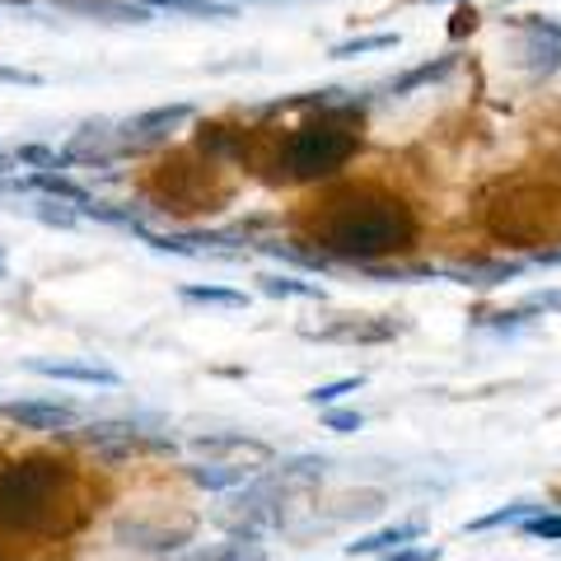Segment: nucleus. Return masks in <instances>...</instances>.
Wrapping results in <instances>:
<instances>
[{
	"instance_id": "1",
	"label": "nucleus",
	"mask_w": 561,
	"mask_h": 561,
	"mask_svg": "<svg viewBox=\"0 0 561 561\" xmlns=\"http://www.w3.org/2000/svg\"><path fill=\"white\" fill-rule=\"evenodd\" d=\"M300 225L313 249L342 262L402 257L416 249V234H421L416 210L379 183H351L328 192L323 202H313L305 210Z\"/></svg>"
},
{
	"instance_id": "2",
	"label": "nucleus",
	"mask_w": 561,
	"mask_h": 561,
	"mask_svg": "<svg viewBox=\"0 0 561 561\" xmlns=\"http://www.w3.org/2000/svg\"><path fill=\"white\" fill-rule=\"evenodd\" d=\"M80 519V478L66 459L28 454L0 463V529L24 538H51L76 529Z\"/></svg>"
},
{
	"instance_id": "3",
	"label": "nucleus",
	"mask_w": 561,
	"mask_h": 561,
	"mask_svg": "<svg viewBox=\"0 0 561 561\" xmlns=\"http://www.w3.org/2000/svg\"><path fill=\"white\" fill-rule=\"evenodd\" d=\"M356 150H360V117H356V103L346 99V103H332V108H319L300 127L280 136L272 150V173L295 187L328 183L356 160Z\"/></svg>"
},
{
	"instance_id": "4",
	"label": "nucleus",
	"mask_w": 561,
	"mask_h": 561,
	"mask_svg": "<svg viewBox=\"0 0 561 561\" xmlns=\"http://www.w3.org/2000/svg\"><path fill=\"white\" fill-rule=\"evenodd\" d=\"M192 122V103H160V108H146L127 117L117 127V146L122 150H150V146H164L173 131H183Z\"/></svg>"
},
{
	"instance_id": "5",
	"label": "nucleus",
	"mask_w": 561,
	"mask_h": 561,
	"mask_svg": "<svg viewBox=\"0 0 561 561\" xmlns=\"http://www.w3.org/2000/svg\"><path fill=\"white\" fill-rule=\"evenodd\" d=\"M0 416L20 431H38V435H57L70 431L80 421V408L66 398H14V402H0Z\"/></svg>"
},
{
	"instance_id": "6",
	"label": "nucleus",
	"mask_w": 561,
	"mask_h": 561,
	"mask_svg": "<svg viewBox=\"0 0 561 561\" xmlns=\"http://www.w3.org/2000/svg\"><path fill=\"white\" fill-rule=\"evenodd\" d=\"M117 154H122V146H117L113 122H84V127L61 146V160L84 164V169H108Z\"/></svg>"
},
{
	"instance_id": "7",
	"label": "nucleus",
	"mask_w": 561,
	"mask_h": 561,
	"mask_svg": "<svg viewBox=\"0 0 561 561\" xmlns=\"http://www.w3.org/2000/svg\"><path fill=\"white\" fill-rule=\"evenodd\" d=\"M519 57L534 76H552L561 66V24L557 20H529L519 28Z\"/></svg>"
},
{
	"instance_id": "8",
	"label": "nucleus",
	"mask_w": 561,
	"mask_h": 561,
	"mask_svg": "<svg viewBox=\"0 0 561 561\" xmlns=\"http://www.w3.org/2000/svg\"><path fill=\"white\" fill-rule=\"evenodd\" d=\"M33 375L43 379H61V383H84V389H117L122 375L113 365H99V360H28Z\"/></svg>"
},
{
	"instance_id": "9",
	"label": "nucleus",
	"mask_w": 561,
	"mask_h": 561,
	"mask_svg": "<svg viewBox=\"0 0 561 561\" xmlns=\"http://www.w3.org/2000/svg\"><path fill=\"white\" fill-rule=\"evenodd\" d=\"M51 5L94 24H150V10L140 0H51Z\"/></svg>"
},
{
	"instance_id": "10",
	"label": "nucleus",
	"mask_w": 561,
	"mask_h": 561,
	"mask_svg": "<svg viewBox=\"0 0 561 561\" xmlns=\"http://www.w3.org/2000/svg\"><path fill=\"white\" fill-rule=\"evenodd\" d=\"M421 538V524L416 519H398L389 524V529H375V534H365L360 542H351L346 557H383V552H393V548H408V542Z\"/></svg>"
},
{
	"instance_id": "11",
	"label": "nucleus",
	"mask_w": 561,
	"mask_h": 561,
	"mask_svg": "<svg viewBox=\"0 0 561 561\" xmlns=\"http://www.w3.org/2000/svg\"><path fill=\"white\" fill-rule=\"evenodd\" d=\"M117 538L127 548H146V552H173L192 538L187 529H150V524H117Z\"/></svg>"
},
{
	"instance_id": "12",
	"label": "nucleus",
	"mask_w": 561,
	"mask_h": 561,
	"mask_svg": "<svg viewBox=\"0 0 561 561\" xmlns=\"http://www.w3.org/2000/svg\"><path fill=\"white\" fill-rule=\"evenodd\" d=\"M257 290L267 295V300H323V290L313 286V280H300L290 272H262L257 276Z\"/></svg>"
},
{
	"instance_id": "13",
	"label": "nucleus",
	"mask_w": 561,
	"mask_h": 561,
	"mask_svg": "<svg viewBox=\"0 0 561 561\" xmlns=\"http://www.w3.org/2000/svg\"><path fill=\"white\" fill-rule=\"evenodd\" d=\"M454 70V57L445 51V57H435V61H421V66H412V70H402V76L389 84V94L393 99H408V94H416L421 84H435V80H445Z\"/></svg>"
},
{
	"instance_id": "14",
	"label": "nucleus",
	"mask_w": 561,
	"mask_h": 561,
	"mask_svg": "<svg viewBox=\"0 0 561 561\" xmlns=\"http://www.w3.org/2000/svg\"><path fill=\"white\" fill-rule=\"evenodd\" d=\"M146 10H169V14H202V20H234L230 0H140Z\"/></svg>"
},
{
	"instance_id": "15",
	"label": "nucleus",
	"mask_w": 561,
	"mask_h": 561,
	"mask_svg": "<svg viewBox=\"0 0 561 561\" xmlns=\"http://www.w3.org/2000/svg\"><path fill=\"white\" fill-rule=\"evenodd\" d=\"M187 478L197 486H206V491H230V486H243L249 468H239V463H197V468H187Z\"/></svg>"
},
{
	"instance_id": "16",
	"label": "nucleus",
	"mask_w": 561,
	"mask_h": 561,
	"mask_svg": "<svg viewBox=\"0 0 561 561\" xmlns=\"http://www.w3.org/2000/svg\"><path fill=\"white\" fill-rule=\"evenodd\" d=\"M538 511H542L538 501H511V505H501V511H491L482 519H468L463 534H486V529H501V524H524V519L538 515Z\"/></svg>"
},
{
	"instance_id": "17",
	"label": "nucleus",
	"mask_w": 561,
	"mask_h": 561,
	"mask_svg": "<svg viewBox=\"0 0 561 561\" xmlns=\"http://www.w3.org/2000/svg\"><path fill=\"white\" fill-rule=\"evenodd\" d=\"M402 38L398 33H365V38H346V43H332L328 57L332 61H351V57H365V51H393Z\"/></svg>"
},
{
	"instance_id": "18",
	"label": "nucleus",
	"mask_w": 561,
	"mask_h": 561,
	"mask_svg": "<svg viewBox=\"0 0 561 561\" xmlns=\"http://www.w3.org/2000/svg\"><path fill=\"white\" fill-rule=\"evenodd\" d=\"M187 305H216V309H249V295L230 286H183Z\"/></svg>"
},
{
	"instance_id": "19",
	"label": "nucleus",
	"mask_w": 561,
	"mask_h": 561,
	"mask_svg": "<svg viewBox=\"0 0 561 561\" xmlns=\"http://www.w3.org/2000/svg\"><path fill=\"white\" fill-rule=\"evenodd\" d=\"M360 375H346V379H332V383H319V389H309L305 398L313 402V408H337V402L346 398V393H356L360 389Z\"/></svg>"
},
{
	"instance_id": "20",
	"label": "nucleus",
	"mask_w": 561,
	"mask_h": 561,
	"mask_svg": "<svg viewBox=\"0 0 561 561\" xmlns=\"http://www.w3.org/2000/svg\"><path fill=\"white\" fill-rule=\"evenodd\" d=\"M519 534H529V538H542V542H561V511L548 515V511H538L519 524Z\"/></svg>"
},
{
	"instance_id": "21",
	"label": "nucleus",
	"mask_w": 561,
	"mask_h": 561,
	"mask_svg": "<svg viewBox=\"0 0 561 561\" xmlns=\"http://www.w3.org/2000/svg\"><path fill=\"white\" fill-rule=\"evenodd\" d=\"M360 426H365V416L356 408H323V431L351 435V431H360Z\"/></svg>"
},
{
	"instance_id": "22",
	"label": "nucleus",
	"mask_w": 561,
	"mask_h": 561,
	"mask_svg": "<svg viewBox=\"0 0 561 561\" xmlns=\"http://www.w3.org/2000/svg\"><path fill=\"white\" fill-rule=\"evenodd\" d=\"M440 557V548H426V542H408V548H393V552H383L375 561H435Z\"/></svg>"
},
{
	"instance_id": "23",
	"label": "nucleus",
	"mask_w": 561,
	"mask_h": 561,
	"mask_svg": "<svg viewBox=\"0 0 561 561\" xmlns=\"http://www.w3.org/2000/svg\"><path fill=\"white\" fill-rule=\"evenodd\" d=\"M529 309H534V313H561V290H542V295H534Z\"/></svg>"
},
{
	"instance_id": "24",
	"label": "nucleus",
	"mask_w": 561,
	"mask_h": 561,
	"mask_svg": "<svg viewBox=\"0 0 561 561\" xmlns=\"http://www.w3.org/2000/svg\"><path fill=\"white\" fill-rule=\"evenodd\" d=\"M0 80H10V84H43V76H33V70H10V66H0Z\"/></svg>"
},
{
	"instance_id": "25",
	"label": "nucleus",
	"mask_w": 561,
	"mask_h": 561,
	"mask_svg": "<svg viewBox=\"0 0 561 561\" xmlns=\"http://www.w3.org/2000/svg\"><path fill=\"white\" fill-rule=\"evenodd\" d=\"M534 262H538V267H561V249H538Z\"/></svg>"
},
{
	"instance_id": "26",
	"label": "nucleus",
	"mask_w": 561,
	"mask_h": 561,
	"mask_svg": "<svg viewBox=\"0 0 561 561\" xmlns=\"http://www.w3.org/2000/svg\"><path fill=\"white\" fill-rule=\"evenodd\" d=\"M0 5H20V10H28V0H0Z\"/></svg>"
},
{
	"instance_id": "27",
	"label": "nucleus",
	"mask_w": 561,
	"mask_h": 561,
	"mask_svg": "<svg viewBox=\"0 0 561 561\" xmlns=\"http://www.w3.org/2000/svg\"><path fill=\"white\" fill-rule=\"evenodd\" d=\"M0 276H5V249H0Z\"/></svg>"
},
{
	"instance_id": "28",
	"label": "nucleus",
	"mask_w": 561,
	"mask_h": 561,
	"mask_svg": "<svg viewBox=\"0 0 561 561\" xmlns=\"http://www.w3.org/2000/svg\"><path fill=\"white\" fill-rule=\"evenodd\" d=\"M230 5H257V0H230Z\"/></svg>"
},
{
	"instance_id": "29",
	"label": "nucleus",
	"mask_w": 561,
	"mask_h": 561,
	"mask_svg": "<svg viewBox=\"0 0 561 561\" xmlns=\"http://www.w3.org/2000/svg\"><path fill=\"white\" fill-rule=\"evenodd\" d=\"M431 5H454V0H431Z\"/></svg>"
},
{
	"instance_id": "30",
	"label": "nucleus",
	"mask_w": 561,
	"mask_h": 561,
	"mask_svg": "<svg viewBox=\"0 0 561 561\" xmlns=\"http://www.w3.org/2000/svg\"><path fill=\"white\" fill-rule=\"evenodd\" d=\"M0 561H10V557H5V552H0Z\"/></svg>"
}]
</instances>
